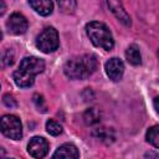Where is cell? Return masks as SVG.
<instances>
[{
  "label": "cell",
  "mask_w": 159,
  "mask_h": 159,
  "mask_svg": "<svg viewBox=\"0 0 159 159\" xmlns=\"http://www.w3.org/2000/svg\"><path fill=\"white\" fill-rule=\"evenodd\" d=\"M98 66L97 56L93 53H84L70 58L63 66V73L70 80H86Z\"/></svg>",
  "instance_id": "6da1fadb"
},
{
  "label": "cell",
  "mask_w": 159,
  "mask_h": 159,
  "mask_svg": "<svg viewBox=\"0 0 159 159\" xmlns=\"http://www.w3.org/2000/svg\"><path fill=\"white\" fill-rule=\"evenodd\" d=\"M45 70V62L42 58L35 56L24 57L19 65V68L14 72L12 78L16 86L21 88L31 87L35 81V76Z\"/></svg>",
  "instance_id": "7a4b0ae2"
},
{
  "label": "cell",
  "mask_w": 159,
  "mask_h": 159,
  "mask_svg": "<svg viewBox=\"0 0 159 159\" xmlns=\"http://www.w3.org/2000/svg\"><path fill=\"white\" fill-rule=\"evenodd\" d=\"M86 32L89 37L91 42L104 51H111L114 46V40L112 36V32L104 25L99 21H91L86 25Z\"/></svg>",
  "instance_id": "3957f363"
},
{
  "label": "cell",
  "mask_w": 159,
  "mask_h": 159,
  "mask_svg": "<svg viewBox=\"0 0 159 159\" xmlns=\"http://www.w3.org/2000/svg\"><path fill=\"white\" fill-rule=\"evenodd\" d=\"M35 43H36V47L43 53H50L56 51L60 45L57 30L52 26L45 27L36 37Z\"/></svg>",
  "instance_id": "277c9868"
},
{
  "label": "cell",
  "mask_w": 159,
  "mask_h": 159,
  "mask_svg": "<svg viewBox=\"0 0 159 159\" xmlns=\"http://www.w3.org/2000/svg\"><path fill=\"white\" fill-rule=\"evenodd\" d=\"M0 130L5 137L14 140H19L22 137V124L14 114H5L0 118Z\"/></svg>",
  "instance_id": "5b68a950"
},
{
  "label": "cell",
  "mask_w": 159,
  "mask_h": 159,
  "mask_svg": "<svg viewBox=\"0 0 159 159\" xmlns=\"http://www.w3.org/2000/svg\"><path fill=\"white\" fill-rule=\"evenodd\" d=\"M27 26H29V24H27L26 17L19 12H14L12 15H10V17L6 21V29L12 35L25 34L27 30Z\"/></svg>",
  "instance_id": "8992f818"
},
{
  "label": "cell",
  "mask_w": 159,
  "mask_h": 159,
  "mask_svg": "<svg viewBox=\"0 0 159 159\" xmlns=\"http://www.w3.org/2000/svg\"><path fill=\"white\" fill-rule=\"evenodd\" d=\"M27 152L32 158H43L48 152V143L42 137H32L27 143Z\"/></svg>",
  "instance_id": "52a82bcc"
},
{
  "label": "cell",
  "mask_w": 159,
  "mask_h": 159,
  "mask_svg": "<svg viewBox=\"0 0 159 159\" xmlns=\"http://www.w3.org/2000/svg\"><path fill=\"white\" fill-rule=\"evenodd\" d=\"M104 70H106V73L107 76L109 77V80L117 82L119 80H122L123 77V73H124V65L123 62L117 58V57H112L109 58L106 65H104Z\"/></svg>",
  "instance_id": "ba28073f"
},
{
  "label": "cell",
  "mask_w": 159,
  "mask_h": 159,
  "mask_svg": "<svg viewBox=\"0 0 159 159\" xmlns=\"http://www.w3.org/2000/svg\"><path fill=\"white\" fill-rule=\"evenodd\" d=\"M108 2V7L111 9V11L113 12V15L124 25V26H130L132 21H130V16L128 15V12L124 10L120 0H107Z\"/></svg>",
  "instance_id": "9c48e42d"
},
{
  "label": "cell",
  "mask_w": 159,
  "mask_h": 159,
  "mask_svg": "<svg viewBox=\"0 0 159 159\" xmlns=\"http://www.w3.org/2000/svg\"><path fill=\"white\" fill-rule=\"evenodd\" d=\"M53 158H63V159H77L80 157L78 149L71 144V143H65L61 147L57 148V150L52 155Z\"/></svg>",
  "instance_id": "30bf717a"
},
{
  "label": "cell",
  "mask_w": 159,
  "mask_h": 159,
  "mask_svg": "<svg viewBox=\"0 0 159 159\" xmlns=\"http://www.w3.org/2000/svg\"><path fill=\"white\" fill-rule=\"evenodd\" d=\"M29 4L41 16H48L53 10L52 0H29Z\"/></svg>",
  "instance_id": "8fae6325"
},
{
  "label": "cell",
  "mask_w": 159,
  "mask_h": 159,
  "mask_svg": "<svg viewBox=\"0 0 159 159\" xmlns=\"http://www.w3.org/2000/svg\"><path fill=\"white\" fill-rule=\"evenodd\" d=\"M92 135H93L94 138H97L98 140H101L102 143H104V144H111V143H113L114 139H116V135H114L113 129L107 128V127L96 128V129L92 132Z\"/></svg>",
  "instance_id": "7c38bea8"
},
{
  "label": "cell",
  "mask_w": 159,
  "mask_h": 159,
  "mask_svg": "<svg viewBox=\"0 0 159 159\" xmlns=\"http://www.w3.org/2000/svg\"><path fill=\"white\" fill-rule=\"evenodd\" d=\"M125 58L133 66H138V65L142 63L140 51H139V47L135 43H132V45H129L127 47V50H125Z\"/></svg>",
  "instance_id": "4fadbf2b"
},
{
  "label": "cell",
  "mask_w": 159,
  "mask_h": 159,
  "mask_svg": "<svg viewBox=\"0 0 159 159\" xmlns=\"http://www.w3.org/2000/svg\"><path fill=\"white\" fill-rule=\"evenodd\" d=\"M99 118H101V113L96 108H88L83 114V119L87 125H93V124L98 123Z\"/></svg>",
  "instance_id": "5bb4252c"
},
{
  "label": "cell",
  "mask_w": 159,
  "mask_h": 159,
  "mask_svg": "<svg viewBox=\"0 0 159 159\" xmlns=\"http://www.w3.org/2000/svg\"><path fill=\"white\" fill-rule=\"evenodd\" d=\"M147 142L150 143L154 148H159V127L158 125H153L147 130L145 134Z\"/></svg>",
  "instance_id": "9a60e30c"
},
{
  "label": "cell",
  "mask_w": 159,
  "mask_h": 159,
  "mask_svg": "<svg viewBox=\"0 0 159 159\" xmlns=\"http://www.w3.org/2000/svg\"><path fill=\"white\" fill-rule=\"evenodd\" d=\"M14 58H15V56H14L12 50L6 48V50L1 51L0 52V67L6 68V67L11 66L14 63Z\"/></svg>",
  "instance_id": "2e32d148"
},
{
  "label": "cell",
  "mask_w": 159,
  "mask_h": 159,
  "mask_svg": "<svg viewBox=\"0 0 159 159\" xmlns=\"http://www.w3.org/2000/svg\"><path fill=\"white\" fill-rule=\"evenodd\" d=\"M76 5V0H58V7L65 14H73Z\"/></svg>",
  "instance_id": "e0dca14e"
},
{
  "label": "cell",
  "mask_w": 159,
  "mask_h": 159,
  "mask_svg": "<svg viewBox=\"0 0 159 159\" xmlns=\"http://www.w3.org/2000/svg\"><path fill=\"white\" fill-rule=\"evenodd\" d=\"M46 130L48 134L56 137V135H60L62 133V127L60 125V123H57L56 120L53 119H50L46 122Z\"/></svg>",
  "instance_id": "ac0fdd59"
},
{
  "label": "cell",
  "mask_w": 159,
  "mask_h": 159,
  "mask_svg": "<svg viewBox=\"0 0 159 159\" xmlns=\"http://www.w3.org/2000/svg\"><path fill=\"white\" fill-rule=\"evenodd\" d=\"M32 101H34V103H35V106H36V108H37L39 112H42V113H46L47 112V106H46L45 99H43V97L41 94H39V93L34 94Z\"/></svg>",
  "instance_id": "d6986e66"
},
{
  "label": "cell",
  "mask_w": 159,
  "mask_h": 159,
  "mask_svg": "<svg viewBox=\"0 0 159 159\" xmlns=\"http://www.w3.org/2000/svg\"><path fill=\"white\" fill-rule=\"evenodd\" d=\"M2 101H4V103H5V106L6 107H10V108H12V107H16L17 106V102H16V99H15V97L12 96V94H5L4 97H2Z\"/></svg>",
  "instance_id": "ffe728a7"
},
{
  "label": "cell",
  "mask_w": 159,
  "mask_h": 159,
  "mask_svg": "<svg viewBox=\"0 0 159 159\" xmlns=\"http://www.w3.org/2000/svg\"><path fill=\"white\" fill-rule=\"evenodd\" d=\"M5 11H6V4H5L4 0H0V16L4 15Z\"/></svg>",
  "instance_id": "44dd1931"
},
{
  "label": "cell",
  "mask_w": 159,
  "mask_h": 159,
  "mask_svg": "<svg viewBox=\"0 0 159 159\" xmlns=\"http://www.w3.org/2000/svg\"><path fill=\"white\" fill-rule=\"evenodd\" d=\"M158 97H155L154 98V108H155V112H158Z\"/></svg>",
  "instance_id": "7402d4cb"
},
{
  "label": "cell",
  "mask_w": 159,
  "mask_h": 159,
  "mask_svg": "<svg viewBox=\"0 0 159 159\" xmlns=\"http://www.w3.org/2000/svg\"><path fill=\"white\" fill-rule=\"evenodd\" d=\"M1 36H2V35H1V32H0V39H1Z\"/></svg>",
  "instance_id": "603a6c76"
}]
</instances>
